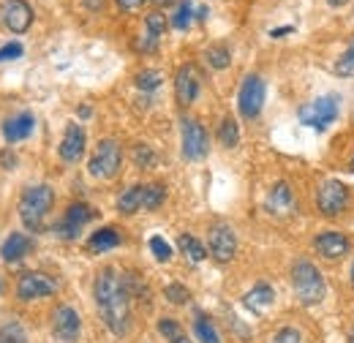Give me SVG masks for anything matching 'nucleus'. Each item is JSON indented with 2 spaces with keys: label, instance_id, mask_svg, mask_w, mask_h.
Instances as JSON below:
<instances>
[{
  "label": "nucleus",
  "instance_id": "1",
  "mask_svg": "<svg viewBox=\"0 0 354 343\" xmlns=\"http://www.w3.org/2000/svg\"><path fill=\"white\" fill-rule=\"evenodd\" d=\"M93 297H95L98 313H101L106 330L118 338L129 335V330H131V295L126 289L123 272H118L115 267L98 270L95 284H93Z\"/></svg>",
  "mask_w": 354,
  "mask_h": 343
},
{
  "label": "nucleus",
  "instance_id": "2",
  "mask_svg": "<svg viewBox=\"0 0 354 343\" xmlns=\"http://www.w3.org/2000/svg\"><path fill=\"white\" fill-rule=\"evenodd\" d=\"M55 205V191L52 185L39 183V185H30L22 191L19 196V218L22 223L30 229V232H41L46 226V215Z\"/></svg>",
  "mask_w": 354,
  "mask_h": 343
},
{
  "label": "nucleus",
  "instance_id": "3",
  "mask_svg": "<svg viewBox=\"0 0 354 343\" xmlns=\"http://www.w3.org/2000/svg\"><path fill=\"white\" fill-rule=\"evenodd\" d=\"M292 286H295V295L303 305H319L327 295V284H324L322 270L308 259H297L292 264Z\"/></svg>",
  "mask_w": 354,
  "mask_h": 343
},
{
  "label": "nucleus",
  "instance_id": "4",
  "mask_svg": "<svg viewBox=\"0 0 354 343\" xmlns=\"http://www.w3.org/2000/svg\"><path fill=\"white\" fill-rule=\"evenodd\" d=\"M338 115H341V98L330 93V95L313 98L310 104H303L297 112V120L313 131H327L338 120Z\"/></svg>",
  "mask_w": 354,
  "mask_h": 343
},
{
  "label": "nucleus",
  "instance_id": "5",
  "mask_svg": "<svg viewBox=\"0 0 354 343\" xmlns=\"http://www.w3.org/2000/svg\"><path fill=\"white\" fill-rule=\"evenodd\" d=\"M120 164H123V147H120V142L118 139H101L95 145V153L90 158L88 172L90 177L112 180V177H118Z\"/></svg>",
  "mask_w": 354,
  "mask_h": 343
},
{
  "label": "nucleus",
  "instance_id": "6",
  "mask_svg": "<svg viewBox=\"0 0 354 343\" xmlns=\"http://www.w3.org/2000/svg\"><path fill=\"white\" fill-rule=\"evenodd\" d=\"M180 147H183L185 161H202L210 153V136L199 120L194 118L180 120Z\"/></svg>",
  "mask_w": 354,
  "mask_h": 343
},
{
  "label": "nucleus",
  "instance_id": "7",
  "mask_svg": "<svg viewBox=\"0 0 354 343\" xmlns=\"http://www.w3.org/2000/svg\"><path fill=\"white\" fill-rule=\"evenodd\" d=\"M265 98H267V85L259 74H248L240 85L237 93V109L245 120H257L265 109Z\"/></svg>",
  "mask_w": 354,
  "mask_h": 343
},
{
  "label": "nucleus",
  "instance_id": "8",
  "mask_svg": "<svg viewBox=\"0 0 354 343\" xmlns=\"http://www.w3.org/2000/svg\"><path fill=\"white\" fill-rule=\"evenodd\" d=\"M207 251L218 264H226V261L234 259V254H237V234L226 221L210 223V229H207Z\"/></svg>",
  "mask_w": 354,
  "mask_h": 343
},
{
  "label": "nucleus",
  "instance_id": "9",
  "mask_svg": "<svg viewBox=\"0 0 354 343\" xmlns=\"http://www.w3.org/2000/svg\"><path fill=\"white\" fill-rule=\"evenodd\" d=\"M55 292H57V281L46 272H39V270H30V272L19 275V281H17V300L19 302L52 297Z\"/></svg>",
  "mask_w": 354,
  "mask_h": 343
},
{
  "label": "nucleus",
  "instance_id": "10",
  "mask_svg": "<svg viewBox=\"0 0 354 343\" xmlns=\"http://www.w3.org/2000/svg\"><path fill=\"white\" fill-rule=\"evenodd\" d=\"M346 205H349V188L341 180H324L316 188V207L322 215L335 218L341 210H346Z\"/></svg>",
  "mask_w": 354,
  "mask_h": 343
},
{
  "label": "nucleus",
  "instance_id": "11",
  "mask_svg": "<svg viewBox=\"0 0 354 343\" xmlns=\"http://www.w3.org/2000/svg\"><path fill=\"white\" fill-rule=\"evenodd\" d=\"M95 215L98 213L90 207L88 202H74V205H68L66 215L55 223V234H57V237H63V240H77V237H80V232H82V226L90 223Z\"/></svg>",
  "mask_w": 354,
  "mask_h": 343
},
{
  "label": "nucleus",
  "instance_id": "12",
  "mask_svg": "<svg viewBox=\"0 0 354 343\" xmlns=\"http://www.w3.org/2000/svg\"><path fill=\"white\" fill-rule=\"evenodd\" d=\"M52 333L63 343H77L82 333V319L71 305H57L52 313Z\"/></svg>",
  "mask_w": 354,
  "mask_h": 343
},
{
  "label": "nucleus",
  "instance_id": "13",
  "mask_svg": "<svg viewBox=\"0 0 354 343\" xmlns=\"http://www.w3.org/2000/svg\"><path fill=\"white\" fill-rule=\"evenodd\" d=\"M202 90V74L194 63H183L175 74V95L180 106H191Z\"/></svg>",
  "mask_w": 354,
  "mask_h": 343
},
{
  "label": "nucleus",
  "instance_id": "14",
  "mask_svg": "<svg viewBox=\"0 0 354 343\" xmlns=\"http://www.w3.org/2000/svg\"><path fill=\"white\" fill-rule=\"evenodd\" d=\"M313 251L322 259H327V261H338V259H344L352 251V243H349V237L344 232H322L313 240Z\"/></svg>",
  "mask_w": 354,
  "mask_h": 343
},
{
  "label": "nucleus",
  "instance_id": "15",
  "mask_svg": "<svg viewBox=\"0 0 354 343\" xmlns=\"http://www.w3.org/2000/svg\"><path fill=\"white\" fill-rule=\"evenodd\" d=\"M0 19L11 33H25L33 25V8L25 0H6L0 8Z\"/></svg>",
  "mask_w": 354,
  "mask_h": 343
},
{
  "label": "nucleus",
  "instance_id": "16",
  "mask_svg": "<svg viewBox=\"0 0 354 343\" xmlns=\"http://www.w3.org/2000/svg\"><path fill=\"white\" fill-rule=\"evenodd\" d=\"M85 145H88V136H85V129L80 123H68L66 131H63V139H60V158L66 164H77L82 156H85Z\"/></svg>",
  "mask_w": 354,
  "mask_h": 343
},
{
  "label": "nucleus",
  "instance_id": "17",
  "mask_svg": "<svg viewBox=\"0 0 354 343\" xmlns=\"http://www.w3.org/2000/svg\"><path fill=\"white\" fill-rule=\"evenodd\" d=\"M33 129H36V118H33L30 112H19V115L3 120V136H6V142H11V145L28 139V136L33 133Z\"/></svg>",
  "mask_w": 354,
  "mask_h": 343
},
{
  "label": "nucleus",
  "instance_id": "18",
  "mask_svg": "<svg viewBox=\"0 0 354 343\" xmlns=\"http://www.w3.org/2000/svg\"><path fill=\"white\" fill-rule=\"evenodd\" d=\"M30 251H33V240H30L28 234H22V232L8 234V237H6V243L0 245V257H3L6 264H14V261L25 259Z\"/></svg>",
  "mask_w": 354,
  "mask_h": 343
},
{
  "label": "nucleus",
  "instance_id": "19",
  "mask_svg": "<svg viewBox=\"0 0 354 343\" xmlns=\"http://www.w3.org/2000/svg\"><path fill=\"white\" fill-rule=\"evenodd\" d=\"M267 210L275 215H286L292 207H295V194H292V185L286 180H278L267 196Z\"/></svg>",
  "mask_w": 354,
  "mask_h": 343
},
{
  "label": "nucleus",
  "instance_id": "20",
  "mask_svg": "<svg viewBox=\"0 0 354 343\" xmlns=\"http://www.w3.org/2000/svg\"><path fill=\"white\" fill-rule=\"evenodd\" d=\"M123 243V234L112 226H104V229H95L93 234L88 237V248L93 254H104V251H112Z\"/></svg>",
  "mask_w": 354,
  "mask_h": 343
},
{
  "label": "nucleus",
  "instance_id": "21",
  "mask_svg": "<svg viewBox=\"0 0 354 343\" xmlns=\"http://www.w3.org/2000/svg\"><path fill=\"white\" fill-rule=\"evenodd\" d=\"M167 25H169V22H167V17H164L161 11H153V14L145 17V28H147V36H145V44H142L145 52H156V49H158V39L164 36Z\"/></svg>",
  "mask_w": 354,
  "mask_h": 343
},
{
  "label": "nucleus",
  "instance_id": "22",
  "mask_svg": "<svg viewBox=\"0 0 354 343\" xmlns=\"http://www.w3.org/2000/svg\"><path fill=\"white\" fill-rule=\"evenodd\" d=\"M275 302V289L267 284V281H259V284H254V289L243 297V305L248 308V310H254V313H259L262 308L267 305H272Z\"/></svg>",
  "mask_w": 354,
  "mask_h": 343
},
{
  "label": "nucleus",
  "instance_id": "23",
  "mask_svg": "<svg viewBox=\"0 0 354 343\" xmlns=\"http://www.w3.org/2000/svg\"><path fill=\"white\" fill-rule=\"evenodd\" d=\"M177 248L183 251V257L188 259L191 264H199V261H205V257H207L205 243H199L194 234H180L177 237Z\"/></svg>",
  "mask_w": 354,
  "mask_h": 343
},
{
  "label": "nucleus",
  "instance_id": "24",
  "mask_svg": "<svg viewBox=\"0 0 354 343\" xmlns=\"http://www.w3.org/2000/svg\"><path fill=\"white\" fill-rule=\"evenodd\" d=\"M145 202V185H131L118 196V210L123 215H133Z\"/></svg>",
  "mask_w": 354,
  "mask_h": 343
},
{
  "label": "nucleus",
  "instance_id": "25",
  "mask_svg": "<svg viewBox=\"0 0 354 343\" xmlns=\"http://www.w3.org/2000/svg\"><path fill=\"white\" fill-rule=\"evenodd\" d=\"M123 281H126V289L131 295V302L139 300L145 308H150V289H147V281L136 272H123Z\"/></svg>",
  "mask_w": 354,
  "mask_h": 343
},
{
  "label": "nucleus",
  "instance_id": "26",
  "mask_svg": "<svg viewBox=\"0 0 354 343\" xmlns=\"http://www.w3.org/2000/svg\"><path fill=\"white\" fill-rule=\"evenodd\" d=\"M194 335L199 338V343H221V335H218L216 324L205 313H196V319H194Z\"/></svg>",
  "mask_w": 354,
  "mask_h": 343
},
{
  "label": "nucleus",
  "instance_id": "27",
  "mask_svg": "<svg viewBox=\"0 0 354 343\" xmlns=\"http://www.w3.org/2000/svg\"><path fill=\"white\" fill-rule=\"evenodd\" d=\"M133 85L139 87L142 93H153V90H158V87L164 85V74L156 71V68H145V71H139L133 77Z\"/></svg>",
  "mask_w": 354,
  "mask_h": 343
},
{
  "label": "nucleus",
  "instance_id": "28",
  "mask_svg": "<svg viewBox=\"0 0 354 343\" xmlns=\"http://www.w3.org/2000/svg\"><path fill=\"white\" fill-rule=\"evenodd\" d=\"M164 202H167V185H161V183L145 185V202H142L145 210H158Z\"/></svg>",
  "mask_w": 354,
  "mask_h": 343
},
{
  "label": "nucleus",
  "instance_id": "29",
  "mask_svg": "<svg viewBox=\"0 0 354 343\" xmlns=\"http://www.w3.org/2000/svg\"><path fill=\"white\" fill-rule=\"evenodd\" d=\"M218 142L223 147H237L240 145V129H237V120L234 118H223L221 129H218Z\"/></svg>",
  "mask_w": 354,
  "mask_h": 343
},
{
  "label": "nucleus",
  "instance_id": "30",
  "mask_svg": "<svg viewBox=\"0 0 354 343\" xmlns=\"http://www.w3.org/2000/svg\"><path fill=\"white\" fill-rule=\"evenodd\" d=\"M205 57H207V66L216 68V71H223V68L232 63V55H229V49H226L223 44H213V46L205 52Z\"/></svg>",
  "mask_w": 354,
  "mask_h": 343
},
{
  "label": "nucleus",
  "instance_id": "31",
  "mask_svg": "<svg viewBox=\"0 0 354 343\" xmlns=\"http://www.w3.org/2000/svg\"><path fill=\"white\" fill-rule=\"evenodd\" d=\"M0 343H28V333L19 322H6L0 327Z\"/></svg>",
  "mask_w": 354,
  "mask_h": 343
},
{
  "label": "nucleus",
  "instance_id": "32",
  "mask_svg": "<svg viewBox=\"0 0 354 343\" xmlns=\"http://www.w3.org/2000/svg\"><path fill=\"white\" fill-rule=\"evenodd\" d=\"M191 19H194V3L191 0H183L180 6H177V11L172 14V28L175 30H185L188 25H191Z\"/></svg>",
  "mask_w": 354,
  "mask_h": 343
},
{
  "label": "nucleus",
  "instance_id": "33",
  "mask_svg": "<svg viewBox=\"0 0 354 343\" xmlns=\"http://www.w3.org/2000/svg\"><path fill=\"white\" fill-rule=\"evenodd\" d=\"M164 297H167V302H172V305H188L191 302V292L183 284L172 281V284L164 286Z\"/></svg>",
  "mask_w": 354,
  "mask_h": 343
},
{
  "label": "nucleus",
  "instance_id": "34",
  "mask_svg": "<svg viewBox=\"0 0 354 343\" xmlns=\"http://www.w3.org/2000/svg\"><path fill=\"white\" fill-rule=\"evenodd\" d=\"M158 333H161V338H167L169 343L185 338V330H183V324L177 319H161L158 322Z\"/></svg>",
  "mask_w": 354,
  "mask_h": 343
},
{
  "label": "nucleus",
  "instance_id": "35",
  "mask_svg": "<svg viewBox=\"0 0 354 343\" xmlns=\"http://www.w3.org/2000/svg\"><path fill=\"white\" fill-rule=\"evenodd\" d=\"M335 74L338 77H354V39L349 44V49L335 60Z\"/></svg>",
  "mask_w": 354,
  "mask_h": 343
},
{
  "label": "nucleus",
  "instance_id": "36",
  "mask_svg": "<svg viewBox=\"0 0 354 343\" xmlns=\"http://www.w3.org/2000/svg\"><path fill=\"white\" fill-rule=\"evenodd\" d=\"M133 164H136L139 169H150V167L156 164V150L147 147V145H136V147H133Z\"/></svg>",
  "mask_w": 354,
  "mask_h": 343
},
{
  "label": "nucleus",
  "instance_id": "37",
  "mask_svg": "<svg viewBox=\"0 0 354 343\" xmlns=\"http://www.w3.org/2000/svg\"><path fill=\"white\" fill-rule=\"evenodd\" d=\"M150 251H153V257L158 259V261H169L172 259V245L164 237H158V234L150 237Z\"/></svg>",
  "mask_w": 354,
  "mask_h": 343
},
{
  "label": "nucleus",
  "instance_id": "38",
  "mask_svg": "<svg viewBox=\"0 0 354 343\" xmlns=\"http://www.w3.org/2000/svg\"><path fill=\"white\" fill-rule=\"evenodd\" d=\"M270 343H303V335H300L297 327H281Z\"/></svg>",
  "mask_w": 354,
  "mask_h": 343
},
{
  "label": "nucleus",
  "instance_id": "39",
  "mask_svg": "<svg viewBox=\"0 0 354 343\" xmlns=\"http://www.w3.org/2000/svg\"><path fill=\"white\" fill-rule=\"evenodd\" d=\"M17 57H22V44H6V46H0V63L3 60H17Z\"/></svg>",
  "mask_w": 354,
  "mask_h": 343
},
{
  "label": "nucleus",
  "instance_id": "40",
  "mask_svg": "<svg viewBox=\"0 0 354 343\" xmlns=\"http://www.w3.org/2000/svg\"><path fill=\"white\" fill-rule=\"evenodd\" d=\"M118 3V8H123V11H136V8H142L147 0H115Z\"/></svg>",
  "mask_w": 354,
  "mask_h": 343
},
{
  "label": "nucleus",
  "instance_id": "41",
  "mask_svg": "<svg viewBox=\"0 0 354 343\" xmlns=\"http://www.w3.org/2000/svg\"><path fill=\"white\" fill-rule=\"evenodd\" d=\"M85 6H88L90 11H101L104 8V0H85Z\"/></svg>",
  "mask_w": 354,
  "mask_h": 343
},
{
  "label": "nucleus",
  "instance_id": "42",
  "mask_svg": "<svg viewBox=\"0 0 354 343\" xmlns=\"http://www.w3.org/2000/svg\"><path fill=\"white\" fill-rule=\"evenodd\" d=\"M207 14H210V11H207V6H199V8H196V19H202V22H205V19H207Z\"/></svg>",
  "mask_w": 354,
  "mask_h": 343
},
{
  "label": "nucleus",
  "instance_id": "43",
  "mask_svg": "<svg viewBox=\"0 0 354 343\" xmlns=\"http://www.w3.org/2000/svg\"><path fill=\"white\" fill-rule=\"evenodd\" d=\"M286 33H292V28H278V30H272L270 36H272V39H278V36H286Z\"/></svg>",
  "mask_w": 354,
  "mask_h": 343
},
{
  "label": "nucleus",
  "instance_id": "44",
  "mask_svg": "<svg viewBox=\"0 0 354 343\" xmlns=\"http://www.w3.org/2000/svg\"><path fill=\"white\" fill-rule=\"evenodd\" d=\"M80 118H90V106H88V104H82V106H80Z\"/></svg>",
  "mask_w": 354,
  "mask_h": 343
},
{
  "label": "nucleus",
  "instance_id": "45",
  "mask_svg": "<svg viewBox=\"0 0 354 343\" xmlns=\"http://www.w3.org/2000/svg\"><path fill=\"white\" fill-rule=\"evenodd\" d=\"M153 3H156V6H161V8H164V6H169V3H175V0H153Z\"/></svg>",
  "mask_w": 354,
  "mask_h": 343
},
{
  "label": "nucleus",
  "instance_id": "46",
  "mask_svg": "<svg viewBox=\"0 0 354 343\" xmlns=\"http://www.w3.org/2000/svg\"><path fill=\"white\" fill-rule=\"evenodd\" d=\"M330 6H344V3H349V0H327Z\"/></svg>",
  "mask_w": 354,
  "mask_h": 343
},
{
  "label": "nucleus",
  "instance_id": "47",
  "mask_svg": "<svg viewBox=\"0 0 354 343\" xmlns=\"http://www.w3.org/2000/svg\"><path fill=\"white\" fill-rule=\"evenodd\" d=\"M349 284H352V289H354V261H352V270H349Z\"/></svg>",
  "mask_w": 354,
  "mask_h": 343
},
{
  "label": "nucleus",
  "instance_id": "48",
  "mask_svg": "<svg viewBox=\"0 0 354 343\" xmlns=\"http://www.w3.org/2000/svg\"><path fill=\"white\" fill-rule=\"evenodd\" d=\"M175 343H191L188 338H180V341H175Z\"/></svg>",
  "mask_w": 354,
  "mask_h": 343
},
{
  "label": "nucleus",
  "instance_id": "49",
  "mask_svg": "<svg viewBox=\"0 0 354 343\" xmlns=\"http://www.w3.org/2000/svg\"><path fill=\"white\" fill-rule=\"evenodd\" d=\"M349 172H352V174H354V158H352V164H349Z\"/></svg>",
  "mask_w": 354,
  "mask_h": 343
},
{
  "label": "nucleus",
  "instance_id": "50",
  "mask_svg": "<svg viewBox=\"0 0 354 343\" xmlns=\"http://www.w3.org/2000/svg\"><path fill=\"white\" fill-rule=\"evenodd\" d=\"M349 343H354V333H352V335H349Z\"/></svg>",
  "mask_w": 354,
  "mask_h": 343
},
{
  "label": "nucleus",
  "instance_id": "51",
  "mask_svg": "<svg viewBox=\"0 0 354 343\" xmlns=\"http://www.w3.org/2000/svg\"><path fill=\"white\" fill-rule=\"evenodd\" d=\"M0 289H3V286H0Z\"/></svg>",
  "mask_w": 354,
  "mask_h": 343
}]
</instances>
